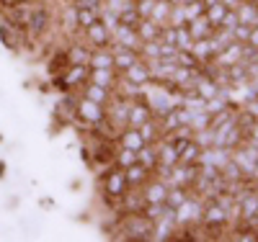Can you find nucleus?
<instances>
[{"label": "nucleus", "mask_w": 258, "mask_h": 242, "mask_svg": "<svg viewBox=\"0 0 258 242\" xmlns=\"http://www.w3.org/2000/svg\"><path fill=\"white\" fill-rule=\"evenodd\" d=\"M153 229H155V222L150 216H145L142 211L126 214L121 222L124 239H153Z\"/></svg>", "instance_id": "obj_1"}, {"label": "nucleus", "mask_w": 258, "mask_h": 242, "mask_svg": "<svg viewBox=\"0 0 258 242\" xmlns=\"http://www.w3.org/2000/svg\"><path fill=\"white\" fill-rule=\"evenodd\" d=\"M129 191V181H126V173L124 168H111L109 173L103 175V193L109 199H121V196Z\"/></svg>", "instance_id": "obj_2"}, {"label": "nucleus", "mask_w": 258, "mask_h": 242, "mask_svg": "<svg viewBox=\"0 0 258 242\" xmlns=\"http://www.w3.org/2000/svg\"><path fill=\"white\" fill-rule=\"evenodd\" d=\"M227 222H230V211L222 209L217 201H209V204L204 206V211H202V224H204L207 229H222Z\"/></svg>", "instance_id": "obj_3"}, {"label": "nucleus", "mask_w": 258, "mask_h": 242, "mask_svg": "<svg viewBox=\"0 0 258 242\" xmlns=\"http://www.w3.org/2000/svg\"><path fill=\"white\" fill-rule=\"evenodd\" d=\"M106 116V106H101V103H96V101H91V98H78V119H83L85 124H98L101 119Z\"/></svg>", "instance_id": "obj_4"}, {"label": "nucleus", "mask_w": 258, "mask_h": 242, "mask_svg": "<svg viewBox=\"0 0 258 242\" xmlns=\"http://www.w3.org/2000/svg\"><path fill=\"white\" fill-rule=\"evenodd\" d=\"M111 34H114V44H119V47H126V49H135V52L140 54V47H142V39H140L137 29L116 24V26L111 29Z\"/></svg>", "instance_id": "obj_5"}, {"label": "nucleus", "mask_w": 258, "mask_h": 242, "mask_svg": "<svg viewBox=\"0 0 258 242\" xmlns=\"http://www.w3.org/2000/svg\"><path fill=\"white\" fill-rule=\"evenodd\" d=\"M85 36H88V41L93 44V47H98V49L111 47V41H114V34H111V29L106 26L101 18L96 21L93 26H88V29H85Z\"/></svg>", "instance_id": "obj_6"}, {"label": "nucleus", "mask_w": 258, "mask_h": 242, "mask_svg": "<svg viewBox=\"0 0 258 242\" xmlns=\"http://www.w3.org/2000/svg\"><path fill=\"white\" fill-rule=\"evenodd\" d=\"M88 80H91V64H70V67L62 72L64 88H78V85H85Z\"/></svg>", "instance_id": "obj_7"}, {"label": "nucleus", "mask_w": 258, "mask_h": 242, "mask_svg": "<svg viewBox=\"0 0 258 242\" xmlns=\"http://www.w3.org/2000/svg\"><path fill=\"white\" fill-rule=\"evenodd\" d=\"M121 77L129 80V83H135V85H145V88H147V83L153 80V72H150V64L140 57L132 67H126V70L121 72Z\"/></svg>", "instance_id": "obj_8"}, {"label": "nucleus", "mask_w": 258, "mask_h": 242, "mask_svg": "<svg viewBox=\"0 0 258 242\" xmlns=\"http://www.w3.org/2000/svg\"><path fill=\"white\" fill-rule=\"evenodd\" d=\"M147 119H153V111H150L147 96L129 103V126H135V129H137V126H142Z\"/></svg>", "instance_id": "obj_9"}, {"label": "nucleus", "mask_w": 258, "mask_h": 242, "mask_svg": "<svg viewBox=\"0 0 258 242\" xmlns=\"http://www.w3.org/2000/svg\"><path fill=\"white\" fill-rule=\"evenodd\" d=\"M29 31L34 36H41L49 31V11L41 6V8H29Z\"/></svg>", "instance_id": "obj_10"}, {"label": "nucleus", "mask_w": 258, "mask_h": 242, "mask_svg": "<svg viewBox=\"0 0 258 242\" xmlns=\"http://www.w3.org/2000/svg\"><path fill=\"white\" fill-rule=\"evenodd\" d=\"M111 54H114V70L116 72H124L126 67H132V64L140 59V54L135 49L119 47V44H114V41H111Z\"/></svg>", "instance_id": "obj_11"}, {"label": "nucleus", "mask_w": 258, "mask_h": 242, "mask_svg": "<svg viewBox=\"0 0 258 242\" xmlns=\"http://www.w3.org/2000/svg\"><path fill=\"white\" fill-rule=\"evenodd\" d=\"M21 39H24V31H18L16 26H11L6 18L0 21V41H3V47H6V49L18 52V47H21Z\"/></svg>", "instance_id": "obj_12"}, {"label": "nucleus", "mask_w": 258, "mask_h": 242, "mask_svg": "<svg viewBox=\"0 0 258 242\" xmlns=\"http://www.w3.org/2000/svg\"><path fill=\"white\" fill-rule=\"evenodd\" d=\"M176 149H178V163L181 165H199V157H202V152H204L197 142H194V137L186 139L183 144H178Z\"/></svg>", "instance_id": "obj_13"}, {"label": "nucleus", "mask_w": 258, "mask_h": 242, "mask_svg": "<svg viewBox=\"0 0 258 242\" xmlns=\"http://www.w3.org/2000/svg\"><path fill=\"white\" fill-rule=\"evenodd\" d=\"M168 183L160 181V178H153V181H147L145 183V201H153V204H163L165 201V196H168Z\"/></svg>", "instance_id": "obj_14"}, {"label": "nucleus", "mask_w": 258, "mask_h": 242, "mask_svg": "<svg viewBox=\"0 0 258 242\" xmlns=\"http://www.w3.org/2000/svg\"><path fill=\"white\" fill-rule=\"evenodd\" d=\"M73 16H75V29L85 31L88 26H93L96 21L101 18V11H93V8H80V6H73Z\"/></svg>", "instance_id": "obj_15"}, {"label": "nucleus", "mask_w": 258, "mask_h": 242, "mask_svg": "<svg viewBox=\"0 0 258 242\" xmlns=\"http://www.w3.org/2000/svg\"><path fill=\"white\" fill-rule=\"evenodd\" d=\"M124 173H126L129 188H132V186H142V183H147V181H150V175H153V170L145 168L142 163H132L129 168H124Z\"/></svg>", "instance_id": "obj_16"}, {"label": "nucleus", "mask_w": 258, "mask_h": 242, "mask_svg": "<svg viewBox=\"0 0 258 242\" xmlns=\"http://www.w3.org/2000/svg\"><path fill=\"white\" fill-rule=\"evenodd\" d=\"M186 26H188V31H191L194 41H197V39H207V36H212V34H214V26L209 24L207 13H204V16H197L194 21H188Z\"/></svg>", "instance_id": "obj_17"}, {"label": "nucleus", "mask_w": 258, "mask_h": 242, "mask_svg": "<svg viewBox=\"0 0 258 242\" xmlns=\"http://www.w3.org/2000/svg\"><path fill=\"white\" fill-rule=\"evenodd\" d=\"M158 165H168V168L178 165V149H176V144H170L165 139L158 142Z\"/></svg>", "instance_id": "obj_18"}, {"label": "nucleus", "mask_w": 258, "mask_h": 242, "mask_svg": "<svg viewBox=\"0 0 258 242\" xmlns=\"http://www.w3.org/2000/svg\"><path fill=\"white\" fill-rule=\"evenodd\" d=\"M83 96L91 98V101H96V103H101V106H106V103L111 101V91H109V88L96 85V83H91V80L83 85Z\"/></svg>", "instance_id": "obj_19"}, {"label": "nucleus", "mask_w": 258, "mask_h": 242, "mask_svg": "<svg viewBox=\"0 0 258 242\" xmlns=\"http://www.w3.org/2000/svg\"><path fill=\"white\" fill-rule=\"evenodd\" d=\"M191 52L197 54L202 62H212L214 59V54H217L220 49L214 47V41H212V36H207V39H197L194 41V47H191Z\"/></svg>", "instance_id": "obj_20"}, {"label": "nucleus", "mask_w": 258, "mask_h": 242, "mask_svg": "<svg viewBox=\"0 0 258 242\" xmlns=\"http://www.w3.org/2000/svg\"><path fill=\"white\" fill-rule=\"evenodd\" d=\"M140 129V134H142V139H145V144H158L160 139H163V131H160V124H158V119H147L142 126H137Z\"/></svg>", "instance_id": "obj_21"}, {"label": "nucleus", "mask_w": 258, "mask_h": 242, "mask_svg": "<svg viewBox=\"0 0 258 242\" xmlns=\"http://www.w3.org/2000/svg\"><path fill=\"white\" fill-rule=\"evenodd\" d=\"M145 193H124L121 196V211L124 214H137V211H142L145 209Z\"/></svg>", "instance_id": "obj_22"}, {"label": "nucleus", "mask_w": 258, "mask_h": 242, "mask_svg": "<svg viewBox=\"0 0 258 242\" xmlns=\"http://www.w3.org/2000/svg\"><path fill=\"white\" fill-rule=\"evenodd\" d=\"M160 31H163V26H158L153 18H142L140 26H137V34H140L142 41H158L160 39Z\"/></svg>", "instance_id": "obj_23"}, {"label": "nucleus", "mask_w": 258, "mask_h": 242, "mask_svg": "<svg viewBox=\"0 0 258 242\" xmlns=\"http://www.w3.org/2000/svg\"><path fill=\"white\" fill-rule=\"evenodd\" d=\"M119 144L121 147H129V149H140L142 144H145V139H142V134H140V129H135V126H126L121 134H119Z\"/></svg>", "instance_id": "obj_24"}, {"label": "nucleus", "mask_w": 258, "mask_h": 242, "mask_svg": "<svg viewBox=\"0 0 258 242\" xmlns=\"http://www.w3.org/2000/svg\"><path fill=\"white\" fill-rule=\"evenodd\" d=\"M170 11H173V3L170 0H155V8H153V18L158 26H168L170 24Z\"/></svg>", "instance_id": "obj_25"}, {"label": "nucleus", "mask_w": 258, "mask_h": 242, "mask_svg": "<svg viewBox=\"0 0 258 242\" xmlns=\"http://www.w3.org/2000/svg\"><path fill=\"white\" fill-rule=\"evenodd\" d=\"M137 163H142L150 170H155L158 168V144H142L137 149Z\"/></svg>", "instance_id": "obj_26"}, {"label": "nucleus", "mask_w": 258, "mask_h": 242, "mask_svg": "<svg viewBox=\"0 0 258 242\" xmlns=\"http://www.w3.org/2000/svg\"><path fill=\"white\" fill-rule=\"evenodd\" d=\"M116 18H119V24H121V26H132V29H137V26H140V21H142V16H140V11H137L135 3H129L126 8H121V11L116 13Z\"/></svg>", "instance_id": "obj_27"}, {"label": "nucleus", "mask_w": 258, "mask_h": 242, "mask_svg": "<svg viewBox=\"0 0 258 242\" xmlns=\"http://www.w3.org/2000/svg\"><path fill=\"white\" fill-rule=\"evenodd\" d=\"M91 67L114 70V54H111V49H96V52H91Z\"/></svg>", "instance_id": "obj_28"}, {"label": "nucleus", "mask_w": 258, "mask_h": 242, "mask_svg": "<svg viewBox=\"0 0 258 242\" xmlns=\"http://www.w3.org/2000/svg\"><path fill=\"white\" fill-rule=\"evenodd\" d=\"M235 11H238L240 24H245V26H258V11H255V3L245 0V3H240Z\"/></svg>", "instance_id": "obj_29"}, {"label": "nucleus", "mask_w": 258, "mask_h": 242, "mask_svg": "<svg viewBox=\"0 0 258 242\" xmlns=\"http://www.w3.org/2000/svg\"><path fill=\"white\" fill-rule=\"evenodd\" d=\"M91 83L96 85H103V88H111L116 85V70H98V67H91Z\"/></svg>", "instance_id": "obj_30"}, {"label": "nucleus", "mask_w": 258, "mask_h": 242, "mask_svg": "<svg viewBox=\"0 0 258 242\" xmlns=\"http://www.w3.org/2000/svg\"><path fill=\"white\" fill-rule=\"evenodd\" d=\"M68 62L70 64H91V52L85 47H80V44H73L68 49Z\"/></svg>", "instance_id": "obj_31"}, {"label": "nucleus", "mask_w": 258, "mask_h": 242, "mask_svg": "<svg viewBox=\"0 0 258 242\" xmlns=\"http://www.w3.org/2000/svg\"><path fill=\"white\" fill-rule=\"evenodd\" d=\"M186 199H188V191H186L183 186H170V188H168V196H165V204H170L173 209H178Z\"/></svg>", "instance_id": "obj_32"}, {"label": "nucleus", "mask_w": 258, "mask_h": 242, "mask_svg": "<svg viewBox=\"0 0 258 242\" xmlns=\"http://www.w3.org/2000/svg\"><path fill=\"white\" fill-rule=\"evenodd\" d=\"M114 163H116L119 168H129L132 163H137V152H135V149H129V147H121V144H119L116 155H114Z\"/></svg>", "instance_id": "obj_33"}, {"label": "nucleus", "mask_w": 258, "mask_h": 242, "mask_svg": "<svg viewBox=\"0 0 258 242\" xmlns=\"http://www.w3.org/2000/svg\"><path fill=\"white\" fill-rule=\"evenodd\" d=\"M176 47L178 49H191L194 47V36H191V31H188L186 24L183 26H176Z\"/></svg>", "instance_id": "obj_34"}, {"label": "nucleus", "mask_w": 258, "mask_h": 242, "mask_svg": "<svg viewBox=\"0 0 258 242\" xmlns=\"http://www.w3.org/2000/svg\"><path fill=\"white\" fill-rule=\"evenodd\" d=\"M225 13H227V6H225V3H217V6L207 8V18H209V24H212L214 29L222 26V18H225Z\"/></svg>", "instance_id": "obj_35"}, {"label": "nucleus", "mask_w": 258, "mask_h": 242, "mask_svg": "<svg viewBox=\"0 0 258 242\" xmlns=\"http://www.w3.org/2000/svg\"><path fill=\"white\" fill-rule=\"evenodd\" d=\"M188 24L186 21V8L183 6H173V11H170V26H183Z\"/></svg>", "instance_id": "obj_36"}, {"label": "nucleus", "mask_w": 258, "mask_h": 242, "mask_svg": "<svg viewBox=\"0 0 258 242\" xmlns=\"http://www.w3.org/2000/svg\"><path fill=\"white\" fill-rule=\"evenodd\" d=\"M240 24V18H238V11L235 8H227V13H225V18H222V29H227V31H232L235 26Z\"/></svg>", "instance_id": "obj_37"}, {"label": "nucleus", "mask_w": 258, "mask_h": 242, "mask_svg": "<svg viewBox=\"0 0 258 242\" xmlns=\"http://www.w3.org/2000/svg\"><path fill=\"white\" fill-rule=\"evenodd\" d=\"M135 6H137L142 18H150V16H153V8H155V0H137Z\"/></svg>", "instance_id": "obj_38"}, {"label": "nucleus", "mask_w": 258, "mask_h": 242, "mask_svg": "<svg viewBox=\"0 0 258 242\" xmlns=\"http://www.w3.org/2000/svg\"><path fill=\"white\" fill-rule=\"evenodd\" d=\"M75 6H80V8H93V11H101V8H103V0H75Z\"/></svg>", "instance_id": "obj_39"}, {"label": "nucleus", "mask_w": 258, "mask_h": 242, "mask_svg": "<svg viewBox=\"0 0 258 242\" xmlns=\"http://www.w3.org/2000/svg\"><path fill=\"white\" fill-rule=\"evenodd\" d=\"M245 111L258 121V98H250V101H245Z\"/></svg>", "instance_id": "obj_40"}, {"label": "nucleus", "mask_w": 258, "mask_h": 242, "mask_svg": "<svg viewBox=\"0 0 258 242\" xmlns=\"http://www.w3.org/2000/svg\"><path fill=\"white\" fill-rule=\"evenodd\" d=\"M248 44L258 47V26H253V29H250V39H248Z\"/></svg>", "instance_id": "obj_41"}, {"label": "nucleus", "mask_w": 258, "mask_h": 242, "mask_svg": "<svg viewBox=\"0 0 258 242\" xmlns=\"http://www.w3.org/2000/svg\"><path fill=\"white\" fill-rule=\"evenodd\" d=\"M222 3H225L227 8H238V6H240V0H222Z\"/></svg>", "instance_id": "obj_42"}, {"label": "nucleus", "mask_w": 258, "mask_h": 242, "mask_svg": "<svg viewBox=\"0 0 258 242\" xmlns=\"http://www.w3.org/2000/svg\"><path fill=\"white\" fill-rule=\"evenodd\" d=\"M250 3H258V0H250Z\"/></svg>", "instance_id": "obj_43"}, {"label": "nucleus", "mask_w": 258, "mask_h": 242, "mask_svg": "<svg viewBox=\"0 0 258 242\" xmlns=\"http://www.w3.org/2000/svg\"><path fill=\"white\" fill-rule=\"evenodd\" d=\"M255 11H258V3H255Z\"/></svg>", "instance_id": "obj_44"}, {"label": "nucleus", "mask_w": 258, "mask_h": 242, "mask_svg": "<svg viewBox=\"0 0 258 242\" xmlns=\"http://www.w3.org/2000/svg\"><path fill=\"white\" fill-rule=\"evenodd\" d=\"M135 3H137V0H135Z\"/></svg>", "instance_id": "obj_45"}]
</instances>
